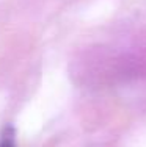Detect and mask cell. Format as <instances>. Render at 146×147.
I'll use <instances>...</instances> for the list:
<instances>
[{
	"label": "cell",
	"mask_w": 146,
	"mask_h": 147,
	"mask_svg": "<svg viewBox=\"0 0 146 147\" xmlns=\"http://www.w3.org/2000/svg\"><path fill=\"white\" fill-rule=\"evenodd\" d=\"M0 147H16L14 144V136L10 130H6L2 136V141H0Z\"/></svg>",
	"instance_id": "6da1fadb"
}]
</instances>
